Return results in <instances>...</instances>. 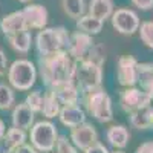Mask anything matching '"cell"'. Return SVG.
<instances>
[{
    "instance_id": "cell-5",
    "label": "cell",
    "mask_w": 153,
    "mask_h": 153,
    "mask_svg": "<svg viewBox=\"0 0 153 153\" xmlns=\"http://www.w3.org/2000/svg\"><path fill=\"white\" fill-rule=\"evenodd\" d=\"M31 138L40 150H51L55 144V129L49 123H38L32 129Z\"/></svg>"
},
{
    "instance_id": "cell-20",
    "label": "cell",
    "mask_w": 153,
    "mask_h": 153,
    "mask_svg": "<svg viewBox=\"0 0 153 153\" xmlns=\"http://www.w3.org/2000/svg\"><path fill=\"white\" fill-rule=\"evenodd\" d=\"M109 139L113 146L117 147H124L127 144V139H129V133L124 127L118 126V127H112L109 130Z\"/></svg>"
},
{
    "instance_id": "cell-29",
    "label": "cell",
    "mask_w": 153,
    "mask_h": 153,
    "mask_svg": "<svg viewBox=\"0 0 153 153\" xmlns=\"http://www.w3.org/2000/svg\"><path fill=\"white\" fill-rule=\"evenodd\" d=\"M143 78L146 80V81H144V87L147 89V91H149L150 94H153V74H150L149 76H146V75H144Z\"/></svg>"
},
{
    "instance_id": "cell-2",
    "label": "cell",
    "mask_w": 153,
    "mask_h": 153,
    "mask_svg": "<svg viewBox=\"0 0 153 153\" xmlns=\"http://www.w3.org/2000/svg\"><path fill=\"white\" fill-rule=\"evenodd\" d=\"M48 55H49V58L45 61L48 76L58 84L68 81L69 75L72 72L71 60L68 58V55L65 52H58V51L54 54H48Z\"/></svg>"
},
{
    "instance_id": "cell-4",
    "label": "cell",
    "mask_w": 153,
    "mask_h": 153,
    "mask_svg": "<svg viewBox=\"0 0 153 153\" xmlns=\"http://www.w3.org/2000/svg\"><path fill=\"white\" fill-rule=\"evenodd\" d=\"M113 28L121 34H133L139 28L138 16L130 9H118L112 16Z\"/></svg>"
},
{
    "instance_id": "cell-25",
    "label": "cell",
    "mask_w": 153,
    "mask_h": 153,
    "mask_svg": "<svg viewBox=\"0 0 153 153\" xmlns=\"http://www.w3.org/2000/svg\"><path fill=\"white\" fill-rule=\"evenodd\" d=\"M23 139H25V135L19 129H12V130L8 132V146H9V149H14V147L20 146L23 143Z\"/></svg>"
},
{
    "instance_id": "cell-28",
    "label": "cell",
    "mask_w": 153,
    "mask_h": 153,
    "mask_svg": "<svg viewBox=\"0 0 153 153\" xmlns=\"http://www.w3.org/2000/svg\"><path fill=\"white\" fill-rule=\"evenodd\" d=\"M132 2L141 9H150L153 8V0H132Z\"/></svg>"
},
{
    "instance_id": "cell-19",
    "label": "cell",
    "mask_w": 153,
    "mask_h": 153,
    "mask_svg": "<svg viewBox=\"0 0 153 153\" xmlns=\"http://www.w3.org/2000/svg\"><path fill=\"white\" fill-rule=\"evenodd\" d=\"M63 8L72 19H80L84 12V0H63Z\"/></svg>"
},
{
    "instance_id": "cell-9",
    "label": "cell",
    "mask_w": 153,
    "mask_h": 153,
    "mask_svg": "<svg viewBox=\"0 0 153 153\" xmlns=\"http://www.w3.org/2000/svg\"><path fill=\"white\" fill-rule=\"evenodd\" d=\"M136 61L132 57H123L118 65V78L121 84H133L136 81Z\"/></svg>"
},
{
    "instance_id": "cell-31",
    "label": "cell",
    "mask_w": 153,
    "mask_h": 153,
    "mask_svg": "<svg viewBox=\"0 0 153 153\" xmlns=\"http://www.w3.org/2000/svg\"><path fill=\"white\" fill-rule=\"evenodd\" d=\"M87 153H107V150H106L103 146L97 144V146H92L91 149H89V150H87Z\"/></svg>"
},
{
    "instance_id": "cell-6",
    "label": "cell",
    "mask_w": 153,
    "mask_h": 153,
    "mask_svg": "<svg viewBox=\"0 0 153 153\" xmlns=\"http://www.w3.org/2000/svg\"><path fill=\"white\" fill-rule=\"evenodd\" d=\"M89 109L95 115V118H98L100 121H110L112 120L110 101H109V97L103 92H98V94L92 95Z\"/></svg>"
},
{
    "instance_id": "cell-3",
    "label": "cell",
    "mask_w": 153,
    "mask_h": 153,
    "mask_svg": "<svg viewBox=\"0 0 153 153\" xmlns=\"http://www.w3.org/2000/svg\"><path fill=\"white\" fill-rule=\"evenodd\" d=\"M35 71L32 63L26 60H19L12 65L9 71V80L17 89H29L34 84Z\"/></svg>"
},
{
    "instance_id": "cell-21",
    "label": "cell",
    "mask_w": 153,
    "mask_h": 153,
    "mask_svg": "<svg viewBox=\"0 0 153 153\" xmlns=\"http://www.w3.org/2000/svg\"><path fill=\"white\" fill-rule=\"evenodd\" d=\"M43 112L49 118L55 117V115L58 113V100H57L55 94H49L43 100Z\"/></svg>"
},
{
    "instance_id": "cell-23",
    "label": "cell",
    "mask_w": 153,
    "mask_h": 153,
    "mask_svg": "<svg viewBox=\"0 0 153 153\" xmlns=\"http://www.w3.org/2000/svg\"><path fill=\"white\" fill-rule=\"evenodd\" d=\"M141 38L143 42L149 46L153 48V22H146L141 25Z\"/></svg>"
},
{
    "instance_id": "cell-18",
    "label": "cell",
    "mask_w": 153,
    "mask_h": 153,
    "mask_svg": "<svg viewBox=\"0 0 153 153\" xmlns=\"http://www.w3.org/2000/svg\"><path fill=\"white\" fill-rule=\"evenodd\" d=\"M76 26L87 34H98L101 31V28H103V22L98 19H94L91 16H86L76 22Z\"/></svg>"
},
{
    "instance_id": "cell-24",
    "label": "cell",
    "mask_w": 153,
    "mask_h": 153,
    "mask_svg": "<svg viewBox=\"0 0 153 153\" xmlns=\"http://www.w3.org/2000/svg\"><path fill=\"white\" fill-rule=\"evenodd\" d=\"M12 100H14V95L11 89L2 84L0 86V109H8L12 104Z\"/></svg>"
},
{
    "instance_id": "cell-12",
    "label": "cell",
    "mask_w": 153,
    "mask_h": 153,
    "mask_svg": "<svg viewBox=\"0 0 153 153\" xmlns=\"http://www.w3.org/2000/svg\"><path fill=\"white\" fill-rule=\"evenodd\" d=\"M72 139L80 149H91L97 141V133L91 126L76 127L72 132Z\"/></svg>"
},
{
    "instance_id": "cell-22",
    "label": "cell",
    "mask_w": 153,
    "mask_h": 153,
    "mask_svg": "<svg viewBox=\"0 0 153 153\" xmlns=\"http://www.w3.org/2000/svg\"><path fill=\"white\" fill-rule=\"evenodd\" d=\"M133 124L139 129H146V127L152 126L153 124V110H149V112H143V113H135L133 118H132Z\"/></svg>"
},
{
    "instance_id": "cell-36",
    "label": "cell",
    "mask_w": 153,
    "mask_h": 153,
    "mask_svg": "<svg viewBox=\"0 0 153 153\" xmlns=\"http://www.w3.org/2000/svg\"><path fill=\"white\" fill-rule=\"evenodd\" d=\"M118 153H121V152H118Z\"/></svg>"
},
{
    "instance_id": "cell-10",
    "label": "cell",
    "mask_w": 153,
    "mask_h": 153,
    "mask_svg": "<svg viewBox=\"0 0 153 153\" xmlns=\"http://www.w3.org/2000/svg\"><path fill=\"white\" fill-rule=\"evenodd\" d=\"M78 76H80L83 84H86L89 87H94L101 80L100 66L97 65V63H92V61L81 63V66L78 68Z\"/></svg>"
},
{
    "instance_id": "cell-35",
    "label": "cell",
    "mask_w": 153,
    "mask_h": 153,
    "mask_svg": "<svg viewBox=\"0 0 153 153\" xmlns=\"http://www.w3.org/2000/svg\"><path fill=\"white\" fill-rule=\"evenodd\" d=\"M20 2H31V0H20Z\"/></svg>"
},
{
    "instance_id": "cell-14",
    "label": "cell",
    "mask_w": 153,
    "mask_h": 153,
    "mask_svg": "<svg viewBox=\"0 0 153 153\" xmlns=\"http://www.w3.org/2000/svg\"><path fill=\"white\" fill-rule=\"evenodd\" d=\"M112 9H113L112 0H92L91 6H89V14H91V17L103 22L112 16Z\"/></svg>"
},
{
    "instance_id": "cell-26",
    "label": "cell",
    "mask_w": 153,
    "mask_h": 153,
    "mask_svg": "<svg viewBox=\"0 0 153 153\" xmlns=\"http://www.w3.org/2000/svg\"><path fill=\"white\" fill-rule=\"evenodd\" d=\"M26 104L31 107V110H40V109H43V100H42V97L38 94H31L28 97V103Z\"/></svg>"
},
{
    "instance_id": "cell-33",
    "label": "cell",
    "mask_w": 153,
    "mask_h": 153,
    "mask_svg": "<svg viewBox=\"0 0 153 153\" xmlns=\"http://www.w3.org/2000/svg\"><path fill=\"white\" fill-rule=\"evenodd\" d=\"M16 153H37L35 150H32L31 147H28V146H23V147H20Z\"/></svg>"
},
{
    "instance_id": "cell-7",
    "label": "cell",
    "mask_w": 153,
    "mask_h": 153,
    "mask_svg": "<svg viewBox=\"0 0 153 153\" xmlns=\"http://www.w3.org/2000/svg\"><path fill=\"white\" fill-rule=\"evenodd\" d=\"M25 22H26V28L34 29H42L46 22H48V11L42 5H31L23 9Z\"/></svg>"
},
{
    "instance_id": "cell-16",
    "label": "cell",
    "mask_w": 153,
    "mask_h": 153,
    "mask_svg": "<svg viewBox=\"0 0 153 153\" xmlns=\"http://www.w3.org/2000/svg\"><path fill=\"white\" fill-rule=\"evenodd\" d=\"M9 42H11V46L16 51H19V52H26L31 46V34L28 31L16 32V34L9 35Z\"/></svg>"
},
{
    "instance_id": "cell-8",
    "label": "cell",
    "mask_w": 153,
    "mask_h": 153,
    "mask_svg": "<svg viewBox=\"0 0 153 153\" xmlns=\"http://www.w3.org/2000/svg\"><path fill=\"white\" fill-rule=\"evenodd\" d=\"M150 101V95L144 94V92H139V91H126L123 94V106L127 110H139L149 104Z\"/></svg>"
},
{
    "instance_id": "cell-32",
    "label": "cell",
    "mask_w": 153,
    "mask_h": 153,
    "mask_svg": "<svg viewBox=\"0 0 153 153\" xmlns=\"http://www.w3.org/2000/svg\"><path fill=\"white\" fill-rule=\"evenodd\" d=\"M5 68H6V57L2 51H0V75L5 72Z\"/></svg>"
},
{
    "instance_id": "cell-1",
    "label": "cell",
    "mask_w": 153,
    "mask_h": 153,
    "mask_svg": "<svg viewBox=\"0 0 153 153\" xmlns=\"http://www.w3.org/2000/svg\"><path fill=\"white\" fill-rule=\"evenodd\" d=\"M66 43H69L68 38V32L65 28H51V29H45L38 34L37 37V46L38 51L43 52L45 55L48 54H54L57 51L65 46Z\"/></svg>"
},
{
    "instance_id": "cell-30",
    "label": "cell",
    "mask_w": 153,
    "mask_h": 153,
    "mask_svg": "<svg viewBox=\"0 0 153 153\" xmlns=\"http://www.w3.org/2000/svg\"><path fill=\"white\" fill-rule=\"evenodd\" d=\"M136 153H153V143H146L144 146L138 149Z\"/></svg>"
},
{
    "instance_id": "cell-27",
    "label": "cell",
    "mask_w": 153,
    "mask_h": 153,
    "mask_svg": "<svg viewBox=\"0 0 153 153\" xmlns=\"http://www.w3.org/2000/svg\"><path fill=\"white\" fill-rule=\"evenodd\" d=\"M58 153H75V150L69 146V143L66 139H61L58 143Z\"/></svg>"
},
{
    "instance_id": "cell-34",
    "label": "cell",
    "mask_w": 153,
    "mask_h": 153,
    "mask_svg": "<svg viewBox=\"0 0 153 153\" xmlns=\"http://www.w3.org/2000/svg\"><path fill=\"white\" fill-rule=\"evenodd\" d=\"M3 129H5V126H3V123H2V121H0V136L3 135Z\"/></svg>"
},
{
    "instance_id": "cell-11",
    "label": "cell",
    "mask_w": 153,
    "mask_h": 153,
    "mask_svg": "<svg viewBox=\"0 0 153 153\" xmlns=\"http://www.w3.org/2000/svg\"><path fill=\"white\" fill-rule=\"evenodd\" d=\"M92 48H94V42H92V38L89 37L87 34L76 32V34L72 35V40H71V54L74 57L81 58Z\"/></svg>"
},
{
    "instance_id": "cell-13",
    "label": "cell",
    "mask_w": 153,
    "mask_h": 153,
    "mask_svg": "<svg viewBox=\"0 0 153 153\" xmlns=\"http://www.w3.org/2000/svg\"><path fill=\"white\" fill-rule=\"evenodd\" d=\"M2 31L5 34H16V32H20V31H26V22H25V16H23V11H19V12H12V14L6 16L2 23Z\"/></svg>"
},
{
    "instance_id": "cell-17",
    "label": "cell",
    "mask_w": 153,
    "mask_h": 153,
    "mask_svg": "<svg viewBox=\"0 0 153 153\" xmlns=\"http://www.w3.org/2000/svg\"><path fill=\"white\" fill-rule=\"evenodd\" d=\"M61 121L65 124H68V126H78L80 123L84 121V115L78 107L66 106L61 112Z\"/></svg>"
},
{
    "instance_id": "cell-15",
    "label": "cell",
    "mask_w": 153,
    "mask_h": 153,
    "mask_svg": "<svg viewBox=\"0 0 153 153\" xmlns=\"http://www.w3.org/2000/svg\"><path fill=\"white\" fill-rule=\"evenodd\" d=\"M14 126L16 129H28L32 123V110L28 104H20L14 110Z\"/></svg>"
}]
</instances>
